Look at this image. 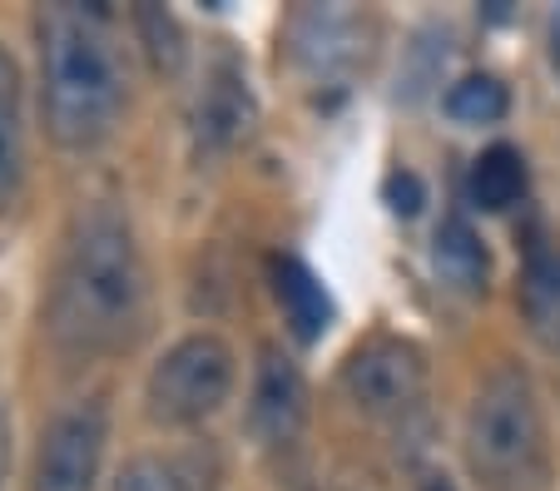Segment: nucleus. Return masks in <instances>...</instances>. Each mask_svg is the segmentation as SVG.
Listing matches in <instances>:
<instances>
[{
    "mask_svg": "<svg viewBox=\"0 0 560 491\" xmlns=\"http://www.w3.org/2000/svg\"><path fill=\"white\" fill-rule=\"evenodd\" d=\"M149 313V273L129 219L109 203H95L74 219L60 268L50 283L45 323L55 348L70 358L125 353Z\"/></svg>",
    "mask_w": 560,
    "mask_h": 491,
    "instance_id": "f257e3e1",
    "label": "nucleus"
},
{
    "mask_svg": "<svg viewBox=\"0 0 560 491\" xmlns=\"http://www.w3.org/2000/svg\"><path fill=\"white\" fill-rule=\"evenodd\" d=\"M40 115L60 150H95L125 115V65L100 5H40Z\"/></svg>",
    "mask_w": 560,
    "mask_h": 491,
    "instance_id": "f03ea898",
    "label": "nucleus"
},
{
    "mask_svg": "<svg viewBox=\"0 0 560 491\" xmlns=\"http://www.w3.org/2000/svg\"><path fill=\"white\" fill-rule=\"evenodd\" d=\"M466 461L487 491L546 487V422L521 367H497L466 412Z\"/></svg>",
    "mask_w": 560,
    "mask_h": 491,
    "instance_id": "7ed1b4c3",
    "label": "nucleus"
},
{
    "mask_svg": "<svg viewBox=\"0 0 560 491\" xmlns=\"http://www.w3.org/2000/svg\"><path fill=\"white\" fill-rule=\"evenodd\" d=\"M233 348L219 332H189L170 348V353L154 363L144 383V402L149 417L164 422V428H194L203 417H213L233 393Z\"/></svg>",
    "mask_w": 560,
    "mask_h": 491,
    "instance_id": "20e7f679",
    "label": "nucleus"
},
{
    "mask_svg": "<svg viewBox=\"0 0 560 491\" xmlns=\"http://www.w3.org/2000/svg\"><path fill=\"white\" fill-rule=\"evenodd\" d=\"M382 25L372 11L358 5H298L283 25L288 60L313 85H348L377 55Z\"/></svg>",
    "mask_w": 560,
    "mask_h": 491,
    "instance_id": "39448f33",
    "label": "nucleus"
},
{
    "mask_svg": "<svg viewBox=\"0 0 560 491\" xmlns=\"http://www.w3.org/2000/svg\"><path fill=\"white\" fill-rule=\"evenodd\" d=\"M342 397L372 422H402L427 397V353L407 338H368L342 363Z\"/></svg>",
    "mask_w": 560,
    "mask_h": 491,
    "instance_id": "423d86ee",
    "label": "nucleus"
},
{
    "mask_svg": "<svg viewBox=\"0 0 560 491\" xmlns=\"http://www.w3.org/2000/svg\"><path fill=\"white\" fill-rule=\"evenodd\" d=\"M105 442L109 412L100 397H80V402L60 407L40 437V452H35L31 491H95L100 467H105Z\"/></svg>",
    "mask_w": 560,
    "mask_h": 491,
    "instance_id": "0eeeda50",
    "label": "nucleus"
},
{
    "mask_svg": "<svg viewBox=\"0 0 560 491\" xmlns=\"http://www.w3.org/2000/svg\"><path fill=\"white\" fill-rule=\"evenodd\" d=\"M258 125V100L248 90L244 65L219 60L203 80L199 100H194V144L199 154H233L254 135Z\"/></svg>",
    "mask_w": 560,
    "mask_h": 491,
    "instance_id": "6e6552de",
    "label": "nucleus"
},
{
    "mask_svg": "<svg viewBox=\"0 0 560 491\" xmlns=\"http://www.w3.org/2000/svg\"><path fill=\"white\" fill-rule=\"evenodd\" d=\"M248 422H254L258 442H268V447L298 442V432H303V422H307V383H303L293 358L278 353V348H264V353H258Z\"/></svg>",
    "mask_w": 560,
    "mask_h": 491,
    "instance_id": "1a4fd4ad",
    "label": "nucleus"
},
{
    "mask_svg": "<svg viewBox=\"0 0 560 491\" xmlns=\"http://www.w3.org/2000/svg\"><path fill=\"white\" fill-rule=\"evenodd\" d=\"M273 299H278V308H283L298 342H317L328 332L332 303L307 264H298V258H273Z\"/></svg>",
    "mask_w": 560,
    "mask_h": 491,
    "instance_id": "9d476101",
    "label": "nucleus"
},
{
    "mask_svg": "<svg viewBox=\"0 0 560 491\" xmlns=\"http://www.w3.org/2000/svg\"><path fill=\"white\" fill-rule=\"evenodd\" d=\"M25 179V109H21V65L0 50V214L15 203Z\"/></svg>",
    "mask_w": 560,
    "mask_h": 491,
    "instance_id": "9b49d317",
    "label": "nucleus"
},
{
    "mask_svg": "<svg viewBox=\"0 0 560 491\" xmlns=\"http://www.w3.org/2000/svg\"><path fill=\"white\" fill-rule=\"evenodd\" d=\"M521 308L540 342L560 348V244H540L526 258V278H521Z\"/></svg>",
    "mask_w": 560,
    "mask_h": 491,
    "instance_id": "f8f14e48",
    "label": "nucleus"
},
{
    "mask_svg": "<svg viewBox=\"0 0 560 491\" xmlns=\"http://www.w3.org/2000/svg\"><path fill=\"white\" fill-rule=\"evenodd\" d=\"M436 268H442V273L452 278L462 293H481V289H487L491 254H487V244H481V234H476L462 214H452L442 229H436Z\"/></svg>",
    "mask_w": 560,
    "mask_h": 491,
    "instance_id": "ddd939ff",
    "label": "nucleus"
},
{
    "mask_svg": "<svg viewBox=\"0 0 560 491\" xmlns=\"http://www.w3.org/2000/svg\"><path fill=\"white\" fill-rule=\"evenodd\" d=\"M526 194V160L511 144H491L481 160L471 164V203L487 209V214H501L511 203H521Z\"/></svg>",
    "mask_w": 560,
    "mask_h": 491,
    "instance_id": "4468645a",
    "label": "nucleus"
},
{
    "mask_svg": "<svg viewBox=\"0 0 560 491\" xmlns=\"http://www.w3.org/2000/svg\"><path fill=\"white\" fill-rule=\"evenodd\" d=\"M442 109L456 119V125L481 129V125H501V119H506L511 95L497 75H481V70H476V75H462L452 90H446Z\"/></svg>",
    "mask_w": 560,
    "mask_h": 491,
    "instance_id": "2eb2a0df",
    "label": "nucleus"
},
{
    "mask_svg": "<svg viewBox=\"0 0 560 491\" xmlns=\"http://www.w3.org/2000/svg\"><path fill=\"white\" fill-rule=\"evenodd\" d=\"M115 491H199L194 487L189 461H164V457H135L115 477Z\"/></svg>",
    "mask_w": 560,
    "mask_h": 491,
    "instance_id": "dca6fc26",
    "label": "nucleus"
},
{
    "mask_svg": "<svg viewBox=\"0 0 560 491\" xmlns=\"http://www.w3.org/2000/svg\"><path fill=\"white\" fill-rule=\"evenodd\" d=\"M139 21V31L149 35V50H154V60L159 65H179V55H184V45H179V25H174V15L170 11H139L135 15Z\"/></svg>",
    "mask_w": 560,
    "mask_h": 491,
    "instance_id": "f3484780",
    "label": "nucleus"
},
{
    "mask_svg": "<svg viewBox=\"0 0 560 491\" xmlns=\"http://www.w3.org/2000/svg\"><path fill=\"white\" fill-rule=\"evenodd\" d=\"M382 194H387V209H392V214H407V219H412L417 209L427 203V189H422V179H417L412 169L387 174V189H382Z\"/></svg>",
    "mask_w": 560,
    "mask_h": 491,
    "instance_id": "a211bd4d",
    "label": "nucleus"
},
{
    "mask_svg": "<svg viewBox=\"0 0 560 491\" xmlns=\"http://www.w3.org/2000/svg\"><path fill=\"white\" fill-rule=\"evenodd\" d=\"M5 467H11V407L0 393V487H5Z\"/></svg>",
    "mask_w": 560,
    "mask_h": 491,
    "instance_id": "6ab92c4d",
    "label": "nucleus"
},
{
    "mask_svg": "<svg viewBox=\"0 0 560 491\" xmlns=\"http://www.w3.org/2000/svg\"><path fill=\"white\" fill-rule=\"evenodd\" d=\"M546 45H550V70H556V80H560V5H556V11H550Z\"/></svg>",
    "mask_w": 560,
    "mask_h": 491,
    "instance_id": "aec40b11",
    "label": "nucleus"
},
{
    "mask_svg": "<svg viewBox=\"0 0 560 491\" xmlns=\"http://www.w3.org/2000/svg\"><path fill=\"white\" fill-rule=\"evenodd\" d=\"M422 491H452V481H446V477H427Z\"/></svg>",
    "mask_w": 560,
    "mask_h": 491,
    "instance_id": "412c9836",
    "label": "nucleus"
}]
</instances>
